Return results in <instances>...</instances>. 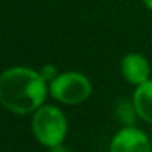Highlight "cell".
I'll return each mask as SVG.
<instances>
[{
	"label": "cell",
	"mask_w": 152,
	"mask_h": 152,
	"mask_svg": "<svg viewBox=\"0 0 152 152\" xmlns=\"http://www.w3.org/2000/svg\"><path fill=\"white\" fill-rule=\"evenodd\" d=\"M90 92H92V85H90L88 79L77 72L61 74L51 83L53 96L57 102L66 103V105L82 103L83 100L88 98Z\"/></svg>",
	"instance_id": "obj_3"
},
{
	"label": "cell",
	"mask_w": 152,
	"mask_h": 152,
	"mask_svg": "<svg viewBox=\"0 0 152 152\" xmlns=\"http://www.w3.org/2000/svg\"><path fill=\"white\" fill-rule=\"evenodd\" d=\"M44 80H54L56 79V67L53 64H48V66L43 67V72H41Z\"/></svg>",
	"instance_id": "obj_8"
},
{
	"label": "cell",
	"mask_w": 152,
	"mask_h": 152,
	"mask_svg": "<svg viewBox=\"0 0 152 152\" xmlns=\"http://www.w3.org/2000/svg\"><path fill=\"white\" fill-rule=\"evenodd\" d=\"M152 142L136 128H124L113 137L110 152H151Z\"/></svg>",
	"instance_id": "obj_4"
},
{
	"label": "cell",
	"mask_w": 152,
	"mask_h": 152,
	"mask_svg": "<svg viewBox=\"0 0 152 152\" xmlns=\"http://www.w3.org/2000/svg\"><path fill=\"white\" fill-rule=\"evenodd\" d=\"M51 152H69L66 147H64L62 144H59V145H54V147H51Z\"/></svg>",
	"instance_id": "obj_9"
},
{
	"label": "cell",
	"mask_w": 152,
	"mask_h": 152,
	"mask_svg": "<svg viewBox=\"0 0 152 152\" xmlns=\"http://www.w3.org/2000/svg\"><path fill=\"white\" fill-rule=\"evenodd\" d=\"M136 106L134 103H129V102H119L116 105V116L121 123L124 124H132L136 118Z\"/></svg>",
	"instance_id": "obj_7"
},
{
	"label": "cell",
	"mask_w": 152,
	"mask_h": 152,
	"mask_svg": "<svg viewBox=\"0 0 152 152\" xmlns=\"http://www.w3.org/2000/svg\"><path fill=\"white\" fill-rule=\"evenodd\" d=\"M46 98V80L26 67H13L0 75V103L18 115L36 111Z\"/></svg>",
	"instance_id": "obj_1"
},
{
	"label": "cell",
	"mask_w": 152,
	"mask_h": 152,
	"mask_svg": "<svg viewBox=\"0 0 152 152\" xmlns=\"http://www.w3.org/2000/svg\"><path fill=\"white\" fill-rule=\"evenodd\" d=\"M33 132L36 139L46 147L62 144L67 131V123L62 111L56 106L44 105L36 110L33 116Z\"/></svg>",
	"instance_id": "obj_2"
},
{
	"label": "cell",
	"mask_w": 152,
	"mask_h": 152,
	"mask_svg": "<svg viewBox=\"0 0 152 152\" xmlns=\"http://www.w3.org/2000/svg\"><path fill=\"white\" fill-rule=\"evenodd\" d=\"M144 2H145V5H147V7L152 10V0H144Z\"/></svg>",
	"instance_id": "obj_10"
},
{
	"label": "cell",
	"mask_w": 152,
	"mask_h": 152,
	"mask_svg": "<svg viewBox=\"0 0 152 152\" xmlns=\"http://www.w3.org/2000/svg\"><path fill=\"white\" fill-rule=\"evenodd\" d=\"M121 72L128 82L141 85L149 80L151 67L141 54H128L121 62Z\"/></svg>",
	"instance_id": "obj_5"
},
{
	"label": "cell",
	"mask_w": 152,
	"mask_h": 152,
	"mask_svg": "<svg viewBox=\"0 0 152 152\" xmlns=\"http://www.w3.org/2000/svg\"><path fill=\"white\" fill-rule=\"evenodd\" d=\"M151 142H152V141H151Z\"/></svg>",
	"instance_id": "obj_11"
},
{
	"label": "cell",
	"mask_w": 152,
	"mask_h": 152,
	"mask_svg": "<svg viewBox=\"0 0 152 152\" xmlns=\"http://www.w3.org/2000/svg\"><path fill=\"white\" fill-rule=\"evenodd\" d=\"M132 103L136 106V111L144 121L152 123V80L141 83L134 92Z\"/></svg>",
	"instance_id": "obj_6"
}]
</instances>
